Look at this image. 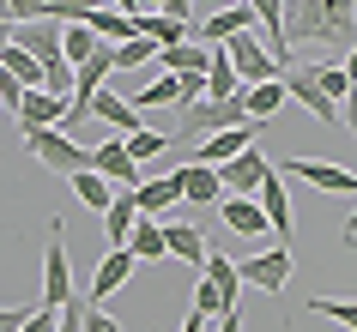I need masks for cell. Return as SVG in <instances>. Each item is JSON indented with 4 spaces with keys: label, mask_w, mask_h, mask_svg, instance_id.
I'll use <instances>...</instances> for the list:
<instances>
[{
    "label": "cell",
    "mask_w": 357,
    "mask_h": 332,
    "mask_svg": "<svg viewBox=\"0 0 357 332\" xmlns=\"http://www.w3.org/2000/svg\"><path fill=\"white\" fill-rule=\"evenodd\" d=\"M13 115H19L24 133H37V127H67V103H61V97H49V91H24Z\"/></svg>",
    "instance_id": "18"
},
{
    "label": "cell",
    "mask_w": 357,
    "mask_h": 332,
    "mask_svg": "<svg viewBox=\"0 0 357 332\" xmlns=\"http://www.w3.org/2000/svg\"><path fill=\"white\" fill-rule=\"evenodd\" d=\"M169 205H182L169 175H158V182H139V187H133V212H139V218H158V212H169Z\"/></svg>",
    "instance_id": "25"
},
{
    "label": "cell",
    "mask_w": 357,
    "mask_h": 332,
    "mask_svg": "<svg viewBox=\"0 0 357 332\" xmlns=\"http://www.w3.org/2000/svg\"><path fill=\"white\" fill-rule=\"evenodd\" d=\"M188 31H194L200 42H212V49H218V42H230V37H243V31H255V13H248L243 0H230L225 13H212V19H194Z\"/></svg>",
    "instance_id": "16"
},
{
    "label": "cell",
    "mask_w": 357,
    "mask_h": 332,
    "mask_svg": "<svg viewBox=\"0 0 357 332\" xmlns=\"http://www.w3.org/2000/svg\"><path fill=\"white\" fill-rule=\"evenodd\" d=\"M218 218H225L236 236H266V218H261V205H255V200H236V193H225V200H218Z\"/></svg>",
    "instance_id": "21"
},
{
    "label": "cell",
    "mask_w": 357,
    "mask_h": 332,
    "mask_svg": "<svg viewBox=\"0 0 357 332\" xmlns=\"http://www.w3.org/2000/svg\"><path fill=\"white\" fill-rule=\"evenodd\" d=\"M206 332H243V308H230V314H218Z\"/></svg>",
    "instance_id": "42"
},
{
    "label": "cell",
    "mask_w": 357,
    "mask_h": 332,
    "mask_svg": "<svg viewBox=\"0 0 357 332\" xmlns=\"http://www.w3.org/2000/svg\"><path fill=\"white\" fill-rule=\"evenodd\" d=\"M164 254L200 266V260H206V236H200V223H164Z\"/></svg>",
    "instance_id": "20"
},
{
    "label": "cell",
    "mask_w": 357,
    "mask_h": 332,
    "mask_svg": "<svg viewBox=\"0 0 357 332\" xmlns=\"http://www.w3.org/2000/svg\"><path fill=\"white\" fill-rule=\"evenodd\" d=\"M200 278L218 290V302H225V308H243V284H236V260H230V254H212V248H206Z\"/></svg>",
    "instance_id": "19"
},
{
    "label": "cell",
    "mask_w": 357,
    "mask_h": 332,
    "mask_svg": "<svg viewBox=\"0 0 357 332\" xmlns=\"http://www.w3.org/2000/svg\"><path fill=\"white\" fill-rule=\"evenodd\" d=\"M169 182H176V200H188V205H218V200H225V187H218V169H206V164H182V169H169Z\"/></svg>",
    "instance_id": "15"
},
{
    "label": "cell",
    "mask_w": 357,
    "mask_h": 332,
    "mask_svg": "<svg viewBox=\"0 0 357 332\" xmlns=\"http://www.w3.org/2000/svg\"><path fill=\"white\" fill-rule=\"evenodd\" d=\"M24 151H31L49 175H79V169H91V145H85V139H73V133H61V127L24 133Z\"/></svg>",
    "instance_id": "3"
},
{
    "label": "cell",
    "mask_w": 357,
    "mask_h": 332,
    "mask_svg": "<svg viewBox=\"0 0 357 332\" xmlns=\"http://www.w3.org/2000/svg\"><path fill=\"white\" fill-rule=\"evenodd\" d=\"M55 332H85V296H67V302H61V320H55Z\"/></svg>",
    "instance_id": "38"
},
{
    "label": "cell",
    "mask_w": 357,
    "mask_h": 332,
    "mask_svg": "<svg viewBox=\"0 0 357 332\" xmlns=\"http://www.w3.org/2000/svg\"><path fill=\"white\" fill-rule=\"evenodd\" d=\"M309 308H315V314H327V320H339V326H357V308L345 302V296H339V302H333V296H315Z\"/></svg>",
    "instance_id": "37"
},
{
    "label": "cell",
    "mask_w": 357,
    "mask_h": 332,
    "mask_svg": "<svg viewBox=\"0 0 357 332\" xmlns=\"http://www.w3.org/2000/svg\"><path fill=\"white\" fill-rule=\"evenodd\" d=\"M279 85H284V97H297L315 121H327V127H339V121H345V115H339L333 103L315 91V73H309V67H297V61H291V67H279Z\"/></svg>",
    "instance_id": "10"
},
{
    "label": "cell",
    "mask_w": 357,
    "mask_h": 332,
    "mask_svg": "<svg viewBox=\"0 0 357 332\" xmlns=\"http://www.w3.org/2000/svg\"><path fill=\"white\" fill-rule=\"evenodd\" d=\"M121 248H128L133 260H164V223H158V218H139V223L128 230Z\"/></svg>",
    "instance_id": "26"
},
{
    "label": "cell",
    "mask_w": 357,
    "mask_h": 332,
    "mask_svg": "<svg viewBox=\"0 0 357 332\" xmlns=\"http://www.w3.org/2000/svg\"><path fill=\"white\" fill-rule=\"evenodd\" d=\"M146 13H158V19H169V24H194V0H139Z\"/></svg>",
    "instance_id": "36"
},
{
    "label": "cell",
    "mask_w": 357,
    "mask_h": 332,
    "mask_svg": "<svg viewBox=\"0 0 357 332\" xmlns=\"http://www.w3.org/2000/svg\"><path fill=\"white\" fill-rule=\"evenodd\" d=\"M243 97H188L176 103V139H212L225 127H243Z\"/></svg>",
    "instance_id": "2"
},
{
    "label": "cell",
    "mask_w": 357,
    "mask_h": 332,
    "mask_svg": "<svg viewBox=\"0 0 357 332\" xmlns=\"http://www.w3.org/2000/svg\"><path fill=\"white\" fill-rule=\"evenodd\" d=\"M55 320H61V308H49V302H37V308L24 314V326H19V332H55Z\"/></svg>",
    "instance_id": "39"
},
{
    "label": "cell",
    "mask_w": 357,
    "mask_h": 332,
    "mask_svg": "<svg viewBox=\"0 0 357 332\" xmlns=\"http://www.w3.org/2000/svg\"><path fill=\"white\" fill-rule=\"evenodd\" d=\"M85 332H121V320H115V314H103L97 302H85Z\"/></svg>",
    "instance_id": "40"
},
{
    "label": "cell",
    "mask_w": 357,
    "mask_h": 332,
    "mask_svg": "<svg viewBox=\"0 0 357 332\" xmlns=\"http://www.w3.org/2000/svg\"><path fill=\"white\" fill-rule=\"evenodd\" d=\"M6 42H13V24H0V49H6Z\"/></svg>",
    "instance_id": "46"
},
{
    "label": "cell",
    "mask_w": 357,
    "mask_h": 332,
    "mask_svg": "<svg viewBox=\"0 0 357 332\" xmlns=\"http://www.w3.org/2000/svg\"><path fill=\"white\" fill-rule=\"evenodd\" d=\"M19 97H24V85H13V79L0 73V109H19Z\"/></svg>",
    "instance_id": "41"
},
{
    "label": "cell",
    "mask_w": 357,
    "mask_h": 332,
    "mask_svg": "<svg viewBox=\"0 0 357 332\" xmlns=\"http://www.w3.org/2000/svg\"><path fill=\"white\" fill-rule=\"evenodd\" d=\"M91 49H97V37L85 31V24H61V61H67V67H79Z\"/></svg>",
    "instance_id": "35"
},
{
    "label": "cell",
    "mask_w": 357,
    "mask_h": 332,
    "mask_svg": "<svg viewBox=\"0 0 357 332\" xmlns=\"http://www.w3.org/2000/svg\"><path fill=\"white\" fill-rule=\"evenodd\" d=\"M236 97H243V115H248V121H273V115L284 109V85H279V79L248 85V91H236Z\"/></svg>",
    "instance_id": "22"
},
{
    "label": "cell",
    "mask_w": 357,
    "mask_h": 332,
    "mask_svg": "<svg viewBox=\"0 0 357 332\" xmlns=\"http://www.w3.org/2000/svg\"><path fill=\"white\" fill-rule=\"evenodd\" d=\"M121 151H128L133 164H146V157H164V151H169V133L139 127V133H128V139H121Z\"/></svg>",
    "instance_id": "34"
},
{
    "label": "cell",
    "mask_w": 357,
    "mask_h": 332,
    "mask_svg": "<svg viewBox=\"0 0 357 332\" xmlns=\"http://www.w3.org/2000/svg\"><path fill=\"white\" fill-rule=\"evenodd\" d=\"M158 55L146 37H128V42H109V61H115V73H133V67H146V61Z\"/></svg>",
    "instance_id": "33"
},
{
    "label": "cell",
    "mask_w": 357,
    "mask_h": 332,
    "mask_svg": "<svg viewBox=\"0 0 357 332\" xmlns=\"http://www.w3.org/2000/svg\"><path fill=\"white\" fill-rule=\"evenodd\" d=\"M243 85H236V73H230L225 49H206V97H236Z\"/></svg>",
    "instance_id": "30"
},
{
    "label": "cell",
    "mask_w": 357,
    "mask_h": 332,
    "mask_svg": "<svg viewBox=\"0 0 357 332\" xmlns=\"http://www.w3.org/2000/svg\"><path fill=\"white\" fill-rule=\"evenodd\" d=\"M103 6H115V13H128V19H139V13H146L139 0H103Z\"/></svg>",
    "instance_id": "44"
},
{
    "label": "cell",
    "mask_w": 357,
    "mask_h": 332,
    "mask_svg": "<svg viewBox=\"0 0 357 332\" xmlns=\"http://www.w3.org/2000/svg\"><path fill=\"white\" fill-rule=\"evenodd\" d=\"M248 200L261 205L266 236H291V223H297V218H291V200H284V175H279L273 164H266V175L255 182V193H248Z\"/></svg>",
    "instance_id": "9"
},
{
    "label": "cell",
    "mask_w": 357,
    "mask_h": 332,
    "mask_svg": "<svg viewBox=\"0 0 357 332\" xmlns=\"http://www.w3.org/2000/svg\"><path fill=\"white\" fill-rule=\"evenodd\" d=\"M206 326H212L206 314H194V308H188V320H182V332H206Z\"/></svg>",
    "instance_id": "45"
},
{
    "label": "cell",
    "mask_w": 357,
    "mask_h": 332,
    "mask_svg": "<svg viewBox=\"0 0 357 332\" xmlns=\"http://www.w3.org/2000/svg\"><path fill=\"white\" fill-rule=\"evenodd\" d=\"M291 278H297L291 248H266V254H255V260H236V284H255V290H266V296H284Z\"/></svg>",
    "instance_id": "5"
},
{
    "label": "cell",
    "mask_w": 357,
    "mask_h": 332,
    "mask_svg": "<svg viewBox=\"0 0 357 332\" xmlns=\"http://www.w3.org/2000/svg\"><path fill=\"white\" fill-rule=\"evenodd\" d=\"M279 175H297V182L321 187V193H339V200H351L357 193V175L351 169H339V164H315V157H284V164H273Z\"/></svg>",
    "instance_id": "8"
},
{
    "label": "cell",
    "mask_w": 357,
    "mask_h": 332,
    "mask_svg": "<svg viewBox=\"0 0 357 332\" xmlns=\"http://www.w3.org/2000/svg\"><path fill=\"white\" fill-rule=\"evenodd\" d=\"M13 49H24V55L37 61V67H49V61H61V24H55V19L13 24Z\"/></svg>",
    "instance_id": "14"
},
{
    "label": "cell",
    "mask_w": 357,
    "mask_h": 332,
    "mask_svg": "<svg viewBox=\"0 0 357 332\" xmlns=\"http://www.w3.org/2000/svg\"><path fill=\"white\" fill-rule=\"evenodd\" d=\"M133 223H139V212H133V193H115V200L103 205V248H121Z\"/></svg>",
    "instance_id": "23"
},
{
    "label": "cell",
    "mask_w": 357,
    "mask_h": 332,
    "mask_svg": "<svg viewBox=\"0 0 357 332\" xmlns=\"http://www.w3.org/2000/svg\"><path fill=\"white\" fill-rule=\"evenodd\" d=\"M309 73H315V91L327 97L339 115H345V97H351V67H345V61H327V67H309Z\"/></svg>",
    "instance_id": "24"
},
{
    "label": "cell",
    "mask_w": 357,
    "mask_h": 332,
    "mask_svg": "<svg viewBox=\"0 0 357 332\" xmlns=\"http://www.w3.org/2000/svg\"><path fill=\"white\" fill-rule=\"evenodd\" d=\"M91 175H97V182H109L115 193H133V187L146 182V169L121 151V139H115V133H109V139L97 133V145H91Z\"/></svg>",
    "instance_id": "6"
},
{
    "label": "cell",
    "mask_w": 357,
    "mask_h": 332,
    "mask_svg": "<svg viewBox=\"0 0 357 332\" xmlns=\"http://www.w3.org/2000/svg\"><path fill=\"white\" fill-rule=\"evenodd\" d=\"M24 314H31V308H0V332H19Z\"/></svg>",
    "instance_id": "43"
},
{
    "label": "cell",
    "mask_w": 357,
    "mask_h": 332,
    "mask_svg": "<svg viewBox=\"0 0 357 332\" xmlns=\"http://www.w3.org/2000/svg\"><path fill=\"white\" fill-rule=\"evenodd\" d=\"M67 182H73V193H79V205H91L97 218H103V205L115 200V187H109V182H97L91 169H79V175H67Z\"/></svg>",
    "instance_id": "31"
},
{
    "label": "cell",
    "mask_w": 357,
    "mask_h": 332,
    "mask_svg": "<svg viewBox=\"0 0 357 332\" xmlns=\"http://www.w3.org/2000/svg\"><path fill=\"white\" fill-rule=\"evenodd\" d=\"M85 115H97V121H103V127H109L115 139H128V133H139V109H133L128 97H115V91H91Z\"/></svg>",
    "instance_id": "17"
},
{
    "label": "cell",
    "mask_w": 357,
    "mask_h": 332,
    "mask_svg": "<svg viewBox=\"0 0 357 332\" xmlns=\"http://www.w3.org/2000/svg\"><path fill=\"white\" fill-rule=\"evenodd\" d=\"M225 49V61H230V73H236V85H266V79H279V61L266 55V42L255 37V31H243V37H230V42H218Z\"/></svg>",
    "instance_id": "4"
},
{
    "label": "cell",
    "mask_w": 357,
    "mask_h": 332,
    "mask_svg": "<svg viewBox=\"0 0 357 332\" xmlns=\"http://www.w3.org/2000/svg\"><path fill=\"white\" fill-rule=\"evenodd\" d=\"M67 230H61V218H49V248H43V302L49 308H61L67 296H73V260H67Z\"/></svg>",
    "instance_id": "7"
},
{
    "label": "cell",
    "mask_w": 357,
    "mask_h": 332,
    "mask_svg": "<svg viewBox=\"0 0 357 332\" xmlns=\"http://www.w3.org/2000/svg\"><path fill=\"white\" fill-rule=\"evenodd\" d=\"M128 103H133V109H146V103H188V97H182V79L158 73V79H151V85H146V91H133Z\"/></svg>",
    "instance_id": "32"
},
{
    "label": "cell",
    "mask_w": 357,
    "mask_h": 332,
    "mask_svg": "<svg viewBox=\"0 0 357 332\" xmlns=\"http://www.w3.org/2000/svg\"><path fill=\"white\" fill-rule=\"evenodd\" d=\"M279 42H327L339 61L357 42V0H279Z\"/></svg>",
    "instance_id": "1"
},
{
    "label": "cell",
    "mask_w": 357,
    "mask_h": 332,
    "mask_svg": "<svg viewBox=\"0 0 357 332\" xmlns=\"http://www.w3.org/2000/svg\"><path fill=\"white\" fill-rule=\"evenodd\" d=\"M85 31H91L97 42H128L133 37V19H128V13H115V6H97L91 19H85Z\"/></svg>",
    "instance_id": "29"
},
{
    "label": "cell",
    "mask_w": 357,
    "mask_h": 332,
    "mask_svg": "<svg viewBox=\"0 0 357 332\" xmlns=\"http://www.w3.org/2000/svg\"><path fill=\"white\" fill-rule=\"evenodd\" d=\"M0 73L13 79V85H24V91H43V67L24 55V49H13V42L0 49Z\"/></svg>",
    "instance_id": "27"
},
{
    "label": "cell",
    "mask_w": 357,
    "mask_h": 332,
    "mask_svg": "<svg viewBox=\"0 0 357 332\" xmlns=\"http://www.w3.org/2000/svg\"><path fill=\"white\" fill-rule=\"evenodd\" d=\"M266 133V121H243V127H225V133H212V139H200L194 145V164H206V169H218V164H230L243 145H255Z\"/></svg>",
    "instance_id": "11"
},
{
    "label": "cell",
    "mask_w": 357,
    "mask_h": 332,
    "mask_svg": "<svg viewBox=\"0 0 357 332\" xmlns=\"http://www.w3.org/2000/svg\"><path fill=\"white\" fill-rule=\"evenodd\" d=\"M133 266H139V260L128 254V248H103V260H97V272H91V284H85V302H103V296H115L121 290V284H128L133 278Z\"/></svg>",
    "instance_id": "12"
},
{
    "label": "cell",
    "mask_w": 357,
    "mask_h": 332,
    "mask_svg": "<svg viewBox=\"0 0 357 332\" xmlns=\"http://www.w3.org/2000/svg\"><path fill=\"white\" fill-rule=\"evenodd\" d=\"M261 175H266V157H261V145H243L236 157H230V164H218V187H225V193H236V200H248Z\"/></svg>",
    "instance_id": "13"
},
{
    "label": "cell",
    "mask_w": 357,
    "mask_h": 332,
    "mask_svg": "<svg viewBox=\"0 0 357 332\" xmlns=\"http://www.w3.org/2000/svg\"><path fill=\"white\" fill-rule=\"evenodd\" d=\"M133 37H146L151 49H169V42H188V24H169V19H158V13H139V19H133Z\"/></svg>",
    "instance_id": "28"
}]
</instances>
